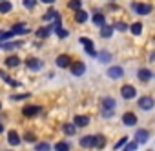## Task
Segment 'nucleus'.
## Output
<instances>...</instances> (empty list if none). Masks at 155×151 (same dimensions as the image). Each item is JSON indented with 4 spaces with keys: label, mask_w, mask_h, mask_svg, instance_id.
<instances>
[{
    "label": "nucleus",
    "mask_w": 155,
    "mask_h": 151,
    "mask_svg": "<svg viewBox=\"0 0 155 151\" xmlns=\"http://www.w3.org/2000/svg\"><path fill=\"white\" fill-rule=\"evenodd\" d=\"M120 95H122V98H126V100H131L133 97H137V89H135L133 86L126 84V86H122V89H120Z\"/></svg>",
    "instance_id": "nucleus-1"
},
{
    "label": "nucleus",
    "mask_w": 155,
    "mask_h": 151,
    "mask_svg": "<svg viewBox=\"0 0 155 151\" xmlns=\"http://www.w3.org/2000/svg\"><path fill=\"white\" fill-rule=\"evenodd\" d=\"M131 8H133V11L139 13V15H148V13H151V6H150V4H139V2H135V4H131Z\"/></svg>",
    "instance_id": "nucleus-2"
},
{
    "label": "nucleus",
    "mask_w": 155,
    "mask_h": 151,
    "mask_svg": "<svg viewBox=\"0 0 155 151\" xmlns=\"http://www.w3.org/2000/svg\"><path fill=\"white\" fill-rule=\"evenodd\" d=\"M153 104H155V100H153L151 97H140V98H139V108H140V109H144V111L151 109V108H153Z\"/></svg>",
    "instance_id": "nucleus-3"
},
{
    "label": "nucleus",
    "mask_w": 155,
    "mask_h": 151,
    "mask_svg": "<svg viewBox=\"0 0 155 151\" xmlns=\"http://www.w3.org/2000/svg\"><path fill=\"white\" fill-rule=\"evenodd\" d=\"M122 75H124V69H122V67H119V66L108 67V77H110V79H120Z\"/></svg>",
    "instance_id": "nucleus-4"
},
{
    "label": "nucleus",
    "mask_w": 155,
    "mask_h": 151,
    "mask_svg": "<svg viewBox=\"0 0 155 151\" xmlns=\"http://www.w3.org/2000/svg\"><path fill=\"white\" fill-rule=\"evenodd\" d=\"M81 44H82V46L86 47V53H88L90 56H97V53L93 51V42H91L90 38H86V37H82V38H81Z\"/></svg>",
    "instance_id": "nucleus-5"
},
{
    "label": "nucleus",
    "mask_w": 155,
    "mask_h": 151,
    "mask_svg": "<svg viewBox=\"0 0 155 151\" xmlns=\"http://www.w3.org/2000/svg\"><path fill=\"white\" fill-rule=\"evenodd\" d=\"M122 122H124V126H135L137 124V117H135V113H131V111H128V113H124L122 115Z\"/></svg>",
    "instance_id": "nucleus-6"
},
{
    "label": "nucleus",
    "mask_w": 155,
    "mask_h": 151,
    "mask_svg": "<svg viewBox=\"0 0 155 151\" xmlns=\"http://www.w3.org/2000/svg\"><path fill=\"white\" fill-rule=\"evenodd\" d=\"M148 138H150V131H148V129H137V133H135V140H137L139 144L148 142Z\"/></svg>",
    "instance_id": "nucleus-7"
},
{
    "label": "nucleus",
    "mask_w": 155,
    "mask_h": 151,
    "mask_svg": "<svg viewBox=\"0 0 155 151\" xmlns=\"http://www.w3.org/2000/svg\"><path fill=\"white\" fill-rule=\"evenodd\" d=\"M84 71H86V66H84L82 62H77V64L71 66V73L75 75V77H81V75H84Z\"/></svg>",
    "instance_id": "nucleus-8"
},
{
    "label": "nucleus",
    "mask_w": 155,
    "mask_h": 151,
    "mask_svg": "<svg viewBox=\"0 0 155 151\" xmlns=\"http://www.w3.org/2000/svg\"><path fill=\"white\" fill-rule=\"evenodd\" d=\"M57 66L58 67H69L71 66V58L68 55H58L57 56Z\"/></svg>",
    "instance_id": "nucleus-9"
},
{
    "label": "nucleus",
    "mask_w": 155,
    "mask_h": 151,
    "mask_svg": "<svg viewBox=\"0 0 155 151\" xmlns=\"http://www.w3.org/2000/svg\"><path fill=\"white\" fill-rule=\"evenodd\" d=\"M22 113H24L26 117H35V115L40 113V106H26V108L22 109Z\"/></svg>",
    "instance_id": "nucleus-10"
},
{
    "label": "nucleus",
    "mask_w": 155,
    "mask_h": 151,
    "mask_svg": "<svg viewBox=\"0 0 155 151\" xmlns=\"http://www.w3.org/2000/svg\"><path fill=\"white\" fill-rule=\"evenodd\" d=\"M137 77H139V80H140V82H148V80L151 79V71H150V69H146V67H142V69H139Z\"/></svg>",
    "instance_id": "nucleus-11"
},
{
    "label": "nucleus",
    "mask_w": 155,
    "mask_h": 151,
    "mask_svg": "<svg viewBox=\"0 0 155 151\" xmlns=\"http://www.w3.org/2000/svg\"><path fill=\"white\" fill-rule=\"evenodd\" d=\"M90 124V118L88 117H84V115H77L75 117V126L77 127H86Z\"/></svg>",
    "instance_id": "nucleus-12"
},
{
    "label": "nucleus",
    "mask_w": 155,
    "mask_h": 151,
    "mask_svg": "<svg viewBox=\"0 0 155 151\" xmlns=\"http://www.w3.org/2000/svg\"><path fill=\"white\" fill-rule=\"evenodd\" d=\"M113 29H115V27H111V26H108V24L101 26V37H102V38H110V37L113 35Z\"/></svg>",
    "instance_id": "nucleus-13"
},
{
    "label": "nucleus",
    "mask_w": 155,
    "mask_h": 151,
    "mask_svg": "<svg viewBox=\"0 0 155 151\" xmlns=\"http://www.w3.org/2000/svg\"><path fill=\"white\" fill-rule=\"evenodd\" d=\"M26 66H28L29 69H35V71H37V69L42 67V62H40L38 58H28V60H26Z\"/></svg>",
    "instance_id": "nucleus-14"
},
{
    "label": "nucleus",
    "mask_w": 155,
    "mask_h": 151,
    "mask_svg": "<svg viewBox=\"0 0 155 151\" xmlns=\"http://www.w3.org/2000/svg\"><path fill=\"white\" fill-rule=\"evenodd\" d=\"M8 142H9L11 146H18V144H20L18 133H17V131H9V133H8Z\"/></svg>",
    "instance_id": "nucleus-15"
},
{
    "label": "nucleus",
    "mask_w": 155,
    "mask_h": 151,
    "mask_svg": "<svg viewBox=\"0 0 155 151\" xmlns=\"http://www.w3.org/2000/svg\"><path fill=\"white\" fill-rule=\"evenodd\" d=\"M81 146L82 147H95V137H82Z\"/></svg>",
    "instance_id": "nucleus-16"
},
{
    "label": "nucleus",
    "mask_w": 155,
    "mask_h": 151,
    "mask_svg": "<svg viewBox=\"0 0 155 151\" xmlns=\"http://www.w3.org/2000/svg\"><path fill=\"white\" fill-rule=\"evenodd\" d=\"M75 20L79 22V24H84V22L88 20V13H86V11H82V9H79V11L75 13Z\"/></svg>",
    "instance_id": "nucleus-17"
},
{
    "label": "nucleus",
    "mask_w": 155,
    "mask_h": 151,
    "mask_svg": "<svg viewBox=\"0 0 155 151\" xmlns=\"http://www.w3.org/2000/svg\"><path fill=\"white\" fill-rule=\"evenodd\" d=\"M102 109H115V100L111 97H104L102 100Z\"/></svg>",
    "instance_id": "nucleus-18"
},
{
    "label": "nucleus",
    "mask_w": 155,
    "mask_h": 151,
    "mask_svg": "<svg viewBox=\"0 0 155 151\" xmlns=\"http://www.w3.org/2000/svg\"><path fill=\"white\" fill-rule=\"evenodd\" d=\"M18 64H20V58H18V56H15V55L6 58V66H8V67H17Z\"/></svg>",
    "instance_id": "nucleus-19"
},
{
    "label": "nucleus",
    "mask_w": 155,
    "mask_h": 151,
    "mask_svg": "<svg viewBox=\"0 0 155 151\" xmlns=\"http://www.w3.org/2000/svg\"><path fill=\"white\" fill-rule=\"evenodd\" d=\"M11 9H13L11 2H6V0H2V2H0V13H9Z\"/></svg>",
    "instance_id": "nucleus-20"
},
{
    "label": "nucleus",
    "mask_w": 155,
    "mask_h": 151,
    "mask_svg": "<svg viewBox=\"0 0 155 151\" xmlns=\"http://www.w3.org/2000/svg\"><path fill=\"white\" fill-rule=\"evenodd\" d=\"M62 131H64L66 135H75L77 126H73V124H64V126H62Z\"/></svg>",
    "instance_id": "nucleus-21"
},
{
    "label": "nucleus",
    "mask_w": 155,
    "mask_h": 151,
    "mask_svg": "<svg viewBox=\"0 0 155 151\" xmlns=\"http://www.w3.org/2000/svg\"><path fill=\"white\" fill-rule=\"evenodd\" d=\"M104 146H106V138H104L102 135H97V137H95V147H97V149H102Z\"/></svg>",
    "instance_id": "nucleus-22"
},
{
    "label": "nucleus",
    "mask_w": 155,
    "mask_h": 151,
    "mask_svg": "<svg viewBox=\"0 0 155 151\" xmlns=\"http://www.w3.org/2000/svg\"><path fill=\"white\" fill-rule=\"evenodd\" d=\"M22 46V42H4L2 44V49H15V47H20Z\"/></svg>",
    "instance_id": "nucleus-23"
},
{
    "label": "nucleus",
    "mask_w": 155,
    "mask_h": 151,
    "mask_svg": "<svg viewBox=\"0 0 155 151\" xmlns=\"http://www.w3.org/2000/svg\"><path fill=\"white\" fill-rule=\"evenodd\" d=\"M104 15H101V13H95L93 15V24H97V26H104Z\"/></svg>",
    "instance_id": "nucleus-24"
},
{
    "label": "nucleus",
    "mask_w": 155,
    "mask_h": 151,
    "mask_svg": "<svg viewBox=\"0 0 155 151\" xmlns=\"http://www.w3.org/2000/svg\"><path fill=\"white\" fill-rule=\"evenodd\" d=\"M49 31H51V27H40V29H37V37L38 38H46L49 35Z\"/></svg>",
    "instance_id": "nucleus-25"
},
{
    "label": "nucleus",
    "mask_w": 155,
    "mask_h": 151,
    "mask_svg": "<svg viewBox=\"0 0 155 151\" xmlns=\"http://www.w3.org/2000/svg\"><path fill=\"white\" fill-rule=\"evenodd\" d=\"M68 8L73 9V11H79V9H81V0H69Z\"/></svg>",
    "instance_id": "nucleus-26"
},
{
    "label": "nucleus",
    "mask_w": 155,
    "mask_h": 151,
    "mask_svg": "<svg viewBox=\"0 0 155 151\" xmlns=\"http://www.w3.org/2000/svg\"><path fill=\"white\" fill-rule=\"evenodd\" d=\"M130 29H131V33H133V35H140V33H142V24H140V22H135Z\"/></svg>",
    "instance_id": "nucleus-27"
},
{
    "label": "nucleus",
    "mask_w": 155,
    "mask_h": 151,
    "mask_svg": "<svg viewBox=\"0 0 155 151\" xmlns=\"http://www.w3.org/2000/svg\"><path fill=\"white\" fill-rule=\"evenodd\" d=\"M55 149L57 151H69V146H68V142H58V144H55Z\"/></svg>",
    "instance_id": "nucleus-28"
},
{
    "label": "nucleus",
    "mask_w": 155,
    "mask_h": 151,
    "mask_svg": "<svg viewBox=\"0 0 155 151\" xmlns=\"http://www.w3.org/2000/svg\"><path fill=\"white\" fill-rule=\"evenodd\" d=\"M13 31H15V33H28L29 29H28L26 26H22V24H17V26H13Z\"/></svg>",
    "instance_id": "nucleus-29"
},
{
    "label": "nucleus",
    "mask_w": 155,
    "mask_h": 151,
    "mask_svg": "<svg viewBox=\"0 0 155 151\" xmlns=\"http://www.w3.org/2000/svg\"><path fill=\"white\" fill-rule=\"evenodd\" d=\"M44 18H46V20H49V18H60V17H58V13H57V11L49 9V11H48V13L44 15Z\"/></svg>",
    "instance_id": "nucleus-30"
},
{
    "label": "nucleus",
    "mask_w": 155,
    "mask_h": 151,
    "mask_svg": "<svg viewBox=\"0 0 155 151\" xmlns=\"http://www.w3.org/2000/svg\"><path fill=\"white\" fill-rule=\"evenodd\" d=\"M110 58H111V55H110L108 51H102V53L99 55V60H101V62H110Z\"/></svg>",
    "instance_id": "nucleus-31"
},
{
    "label": "nucleus",
    "mask_w": 155,
    "mask_h": 151,
    "mask_svg": "<svg viewBox=\"0 0 155 151\" xmlns=\"http://www.w3.org/2000/svg\"><path fill=\"white\" fill-rule=\"evenodd\" d=\"M51 146L48 142H42V144H37V151H49Z\"/></svg>",
    "instance_id": "nucleus-32"
},
{
    "label": "nucleus",
    "mask_w": 155,
    "mask_h": 151,
    "mask_svg": "<svg viewBox=\"0 0 155 151\" xmlns=\"http://www.w3.org/2000/svg\"><path fill=\"white\" fill-rule=\"evenodd\" d=\"M15 37V31H8V33H0V40H8V38H13Z\"/></svg>",
    "instance_id": "nucleus-33"
},
{
    "label": "nucleus",
    "mask_w": 155,
    "mask_h": 151,
    "mask_svg": "<svg viewBox=\"0 0 155 151\" xmlns=\"http://www.w3.org/2000/svg\"><path fill=\"white\" fill-rule=\"evenodd\" d=\"M55 33H57V35H58V37H60V38H66V37H68V35H69V33H68V31H66V29H62V27H58V29H57V31H55Z\"/></svg>",
    "instance_id": "nucleus-34"
},
{
    "label": "nucleus",
    "mask_w": 155,
    "mask_h": 151,
    "mask_svg": "<svg viewBox=\"0 0 155 151\" xmlns=\"http://www.w3.org/2000/svg\"><path fill=\"white\" fill-rule=\"evenodd\" d=\"M126 142H128V137H122V138H120V140H119V142L115 144V149H120V147H122V146H124Z\"/></svg>",
    "instance_id": "nucleus-35"
},
{
    "label": "nucleus",
    "mask_w": 155,
    "mask_h": 151,
    "mask_svg": "<svg viewBox=\"0 0 155 151\" xmlns=\"http://www.w3.org/2000/svg\"><path fill=\"white\" fill-rule=\"evenodd\" d=\"M115 29H119V31H126L128 26H126L124 22H117V24H115Z\"/></svg>",
    "instance_id": "nucleus-36"
},
{
    "label": "nucleus",
    "mask_w": 155,
    "mask_h": 151,
    "mask_svg": "<svg viewBox=\"0 0 155 151\" xmlns=\"http://www.w3.org/2000/svg\"><path fill=\"white\" fill-rule=\"evenodd\" d=\"M102 117H106V118L113 117V109H102Z\"/></svg>",
    "instance_id": "nucleus-37"
},
{
    "label": "nucleus",
    "mask_w": 155,
    "mask_h": 151,
    "mask_svg": "<svg viewBox=\"0 0 155 151\" xmlns=\"http://www.w3.org/2000/svg\"><path fill=\"white\" fill-rule=\"evenodd\" d=\"M137 146H139V142H130L126 151H135V149H137Z\"/></svg>",
    "instance_id": "nucleus-38"
},
{
    "label": "nucleus",
    "mask_w": 155,
    "mask_h": 151,
    "mask_svg": "<svg viewBox=\"0 0 155 151\" xmlns=\"http://www.w3.org/2000/svg\"><path fill=\"white\" fill-rule=\"evenodd\" d=\"M35 4H37V0H24V6L26 8H33Z\"/></svg>",
    "instance_id": "nucleus-39"
},
{
    "label": "nucleus",
    "mask_w": 155,
    "mask_h": 151,
    "mask_svg": "<svg viewBox=\"0 0 155 151\" xmlns=\"http://www.w3.org/2000/svg\"><path fill=\"white\" fill-rule=\"evenodd\" d=\"M24 138H26L28 142H35V135H33V133H26V135H24Z\"/></svg>",
    "instance_id": "nucleus-40"
},
{
    "label": "nucleus",
    "mask_w": 155,
    "mask_h": 151,
    "mask_svg": "<svg viewBox=\"0 0 155 151\" xmlns=\"http://www.w3.org/2000/svg\"><path fill=\"white\" fill-rule=\"evenodd\" d=\"M42 2H44V4H53L55 0H42Z\"/></svg>",
    "instance_id": "nucleus-41"
},
{
    "label": "nucleus",
    "mask_w": 155,
    "mask_h": 151,
    "mask_svg": "<svg viewBox=\"0 0 155 151\" xmlns=\"http://www.w3.org/2000/svg\"><path fill=\"white\" fill-rule=\"evenodd\" d=\"M2 131H4V126H2V124H0V133H2Z\"/></svg>",
    "instance_id": "nucleus-42"
},
{
    "label": "nucleus",
    "mask_w": 155,
    "mask_h": 151,
    "mask_svg": "<svg viewBox=\"0 0 155 151\" xmlns=\"http://www.w3.org/2000/svg\"><path fill=\"white\" fill-rule=\"evenodd\" d=\"M0 108H2V104H0Z\"/></svg>",
    "instance_id": "nucleus-43"
},
{
    "label": "nucleus",
    "mask_w": 155,
    "mask_h": 151,
    "mask_svg": "<svg viewBox=\"0 0 155 151\" xmlns=\"http://www.w3.org/2000/svg\"><path fill=\"white\" fill-rule=\"evenodd\" d=\"M110 2H113V0H110Z\"/></svg>",
    "instance_id": "nucleus-44"
}]
</instances>
